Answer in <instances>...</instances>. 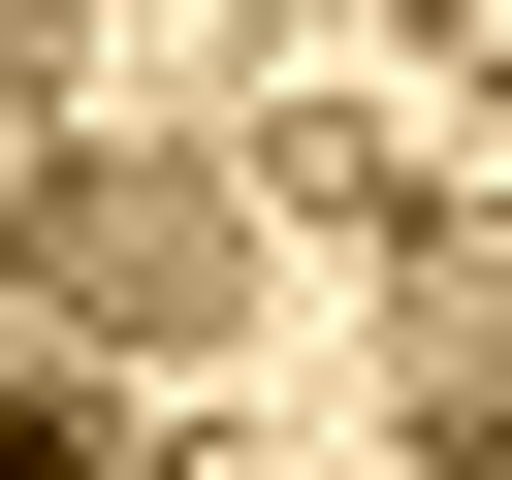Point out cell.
Instances as JSON below:
<instances>
[{"label":"cell","mask_w":512,"mask_h":480,"mask_svg":"<svg viewBox=\"0 0 512 480\" xmlns=\"http://www.w3.org/2000/svg\"><path fill=\"white\" fill-rule=\"evenodd\" d=\"M32 64H64V0H0V224H32Z\"/></svg>","instance_id":"2"},{"label":"cell","mask_w":512,"mask_h":480,"mask_svg":"<svg viewBox=\"0 0 512 480\" xmlns=\"http://www.w3.org/2000/svg\"><path fill=\"white\" fill-rule=\"evenodd\" d=\"M0 288H32L64 352H128V384H160V352H224V320H256V192H224V160H32Z\"/></svg>","instance_id":"1"},{"label":"cell","mask_w":512,"mask_h":480,"mask_svg":"<svg viewBox=\"0 0 512 480\" xmlns=\"http://www.w3.org/2000/svg\"><path fill=\"white\" fill-rule=\"evenodd\" d=\"M416 480H512V416H480V384H448V448H416Z\"/></svg>","instance_id":"3"}]
</instances>
